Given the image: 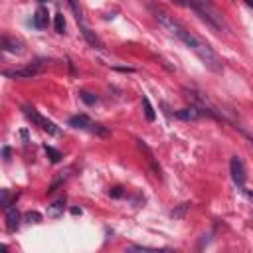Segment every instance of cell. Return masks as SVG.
Instances as JSON below:
<instances>
[{
	"instance_id": "cell-5",
	"label": "cell",
	"mask_w": 253,
	"mask_h": 253,
	"mask_svg": "<svg viewBox=\"0 0 253 253\" xmlns=\"http://www.w3.org/2000/svg\"><path fill=\"white\" fill-rule=\"evenodd\" d=\"M174 115H176L180 121H198V119L204 117V115H211V111L204 109L202 105H190V107H184V109L176 111Z\"/></svg>"
},
{
	"instance_id": "cell-8",
	"label": "cell",
	"mask_w": 253,
	"mask_h": 253,
	"mask_svg": "<svg viewBox=\"0 0 253 253\" xmlns=\"http://www.w3.org/2000/svg\"><path fill=\"white\" fill-rule=\"evenodd\" d=\"M2 49L8 51V53H16V55H20V53L26 51V49H24V43H22L20 40H16V38H8V36L2 40Z\"/></svg>"
},
{
	"instance_id": "cell-17",
	"label": "cell",
	"mask_w": 253,
	"mask_h": 253,
	"mask_svg": "<svg viewBox=\"0 0 253 253\" xmlns=\"http://www.w3.org/2000/svg\"><path fill=\"white\" fill-rule=\"evenodd\" d=\"M79 97H81V101H85L87 105H95L99 99H97V95H93V93H89V91H79Z\"/></svg>"
},
{
	"instance_id": "cell-25",
	"label": "cell",
	"mask_w": 253,
	"mask_h": 253,
	"mask_svg": "<svg viewBox=\"0 0 253 253\" xmlns=\"http://www.w3.org/2000/svg\"><path fill=\"white\" fill-rule=\"evenodd\" d=\"M38 2H49V0H38Z\"/></svg>"
},
{
	"instance_id": "cell-26",
	"label": "cell",
	"mask_w": 253,
	"mask_h": 253,
	"mask_svg": "<svg viewBox=\"0 0 253 253\" xmlns=\"http://www.w3.org/2000/svg\"><path fill=\"white\" fill-rule=\"evenodd\" d=\"M206 2H211V0H206Z\"/></svg>"
},
{
	"instance_id": "cell-11",
	"label": "cell",
	"mask_w": 253,
	"mask_h": 253,
	"mask_svg": "<svg viewBox=\"0 0 253 253\" xmlns=\"http://www.w3.org/2000/svg\"><path fill=\"white\" fill-rule=\"evenodd\" d=\"M32 24L36 26V28H45L47 26V10L45 8H38L36 10V14H34V18H32Z\"/></svg>"
},
{
	"instance_id": "cell-12",
	"label": "cell",
	"mask_w": 253,
	"mask_h": 253,
	"mask_svg": "<svg viewBox=\"0 0 253 253\" xmlns=\"http://www.w3.org/2000/svg\"><path fill=\"white\" fill-rule=\"evenodd\" d=\"M63 210H65V200L59 198V200H55L51 206H47V215H49V217H59V215L63 213Z\"/></svg>"
},
{
	"instance_id": "cell-14",
	"label": "cell",
	"mask_w": 253,
	"mask_h": 253,
	"mask_svg": "<svg viewBox=\"0 0 253 253\" xmlns=\"http://www.w3.org/2000/svg\"><path fill=\"white\" fill-rule=\"evenodd\" d=\"M142 109H144V117H146V121H154V119H156L154 107L150 105V99H148V97H142Z\"/></svg>"
},
{
	"instance_id": "cell-6",
	"label": "cell",
	"mask_w": 253,
	"mask_h": 253,
	"mask_svg": "<svg viewBox=\"0 0 253 253\" xmlns=\"http://www.w3.org/2000/svg\"><path fill=\"white\" fill-rule=\"evenodd\" d=\"M18 227H20V211L14 204H10L6 208V231L14 233V231H18Z\"/></svg>"
},
{
	"instance_id": "cell-16",
	"label": "cell",
	"mask_w": 253,
	"mask_h": 253,
	"mask_svg": "<svg viewBox=\"0 0 253 253\" xmlns=\"http://www.w3.org/2000/svg\"><path fill=\"white\" fill-rule=\"evenodd\" d=\"M53 26H55V32H57V34H63V32H65V18H63V14H61V12H57V14H55Z\"/></svg>"
},
{
	"instance_id": "cell-10",
	"label": "cell",
	"mask_w": 253,
	"mask_h": 253,
	"mask_svg": "<svg viewBox=\"0 0 253 253\" xmlns=\"http://www.w3.org/2000/svg\"><path fill=\"white\" fill-rule=\"evenodd\" d=\"M79 28H81V34L85 36V40H87L95 49H103V42H101V40H99V38H97V36H95V34H93L85 24H81Z\"/></svg>"
},
{
	"instance_id": "cell-9",
	"label": "cell",
	"mask_w": 253,
	"mask_h": 253,
	"mask_svg": "<svg viewBox=\"0 0 253 253\" xmlns=\"http://www.w3.org/2000/svg\"><path fill=\"white\" fill-rule=\"evenodd\" d=\"M69 126H73V128H91L93 121L87 115H75V117L69 119Z\"/></svg>"
},
{
	"instance_id": "cell-23",
	"label": "cell",
	"mask_w": 253,
	"mask_h": 253,
	"mask_svg": "<svg viewBox=\"0 0 253 253\" xmlns=\"http://www.w3.org/2000/svg\"><path fill=\"white\" fill-rule=\"evenodd\" d=\"M71 213H73V215H81V208H73Z\"/></svg>"
},
{
	"instance_id": "cell-20",
	"label": "cell",
	"mask_w": 253,
	"mask_h": 253,
	"mask_svg": "<svg viewBox=\"0 0 253 253\" xmlns=\"http://www.w3.org/2000/svg\"><path fill=\"white\" fill-rule=\"evenodd\" d=\"M8 198H10V196H8V190H2V208H4V210H6L8 206H10Z\"/></svg>"
},
{
	"instance_id": "cell-1",
	"label": "cell",
	"mask_w": 253,
	"mask_h": 253,
	"mask_svg": "<svg viewBox=\"0 0 253 253\" xmlns=\"http://www.w3.org/2000/svg\"><path fill=\"white\" fill-rule=\"evenodd\" d=\"M152 12H154V16H156V20L174 36V38H178L188 49H192L196 55H198V59L210 69V71H213V73H221L223 71V63H221V59L217 57V53L210 47V43H206L202 38H198L196 34H192L190 30H186L174 16H170V14H166L164 10H158V8H152Z\"/></svg>"
},
{
	"instance_id": "cell-3",
	"label": "cell",
	"mask_w": 253,
	"mask_h": 253,
	"mask_svg": "<svg viewBox=\"0 0 253 253\" xmlns=\"http://www.w3.org/2000/svg\"><path fill=\"white\" fill-rule=\"evenodd\" d=\"M42 69V63L36 61V63H30L26 67H16V69H6L4 71V77H10V79H30L34 75H38Z\"/></svg>"
},
{
	"instance_id": "cell-22",
	"label": "cell",
	"mask_w": 253,
	"mask_h": 253,
	"mask_svg": "<svg viewBox=\"0 0 253 253\" xmlns=\"http://www.w3.org/2000/svg\"><path fill=\"white\" fill-rule=\"evenodd\" d=\"M243 192H245V196H247V198L253 202V190H245V188H243Z\"/></svg>"
},
{
	"instance_id": "cell-18",
	"label": "cell",
	"mask_w": 253,
	"mask_h": 253,
	"mask_svg": "<svg viewBox=\"0 0 253 253\" xmlns=\"http://www.w3.org/2000/svg\"><path fill=\"white\" fill-rule=\"evenodd\" d=\"M24 221L26 223H40L42 221V215L38 211H28V213H24Z\"/></svg>"
},
{
	"instance_id": "cell-13",
	"label": "cell",
	"mask_w": 253,
	"mask_h": 253,
	"mask_svg": "<svg viewBox=\"0 0 253 253\" xmlns=\"http://www.w3.org/2000/svg\"><path fill=\"white\" fill-rule=\"evenodd\" d=\"M190 208H192V204H188V202L178 204V206H174V210L170 211V217H174V219H184L186 213L190 211Z\"/></svg>"
},
{
	"instance_id": "cell-24",
	"label": "cell",
	"mask_w": 253,
	"mask_h": 253,
	"mask_svg": "<svg viewBox=\"0 0 253 253\" xmlns=\"http://www.w3.org/2000/svg\"><path fill=\"white\" fill-rule=\"evenodd\" d=\"M245 2H247V6H251V8H253V0H245Z\"/></svg>"
},
{
	"instance_id": "cell-21",
	"label": "cell",
	"mask_w": 253,
	"mask_h": 253,
	"mask_svg": "<svg viewBox=\"0 0 253 253\" xmlns=\"http://www.w3.org/2000/svg\"><path fill=\"white\" fill-rule=\"evenodd\" d=\"M172 2L178 6H184V8H188V4H190V0H172Z\"/></svg>"
},
{
	"instance_id": "cell-19",
	"label": "cell",
	"mask_w": 253,
	"mask_h": 253,
	"mask_svg": "<svg viewBox=\"0 0 253 253\" xmlns=\"http://www.w3.org/2000/svg\"><path fill=\"white\" fill-rule=\"evenodd\" d=\"M109 194H111L113 198H121V196H123L125 192H123V188H121V186H117V188H113V190H111Z\"/></svg>"
},
{
	"instance_id": "cell-2",
	"label": "cell",
	"mask_w": 253,
	"mask_h": 253,
	"mask_svg": "<svg viewBox=\"0 0 253 253\" xmlns=\"http://www.w3.org/2000/svg\"><path fill=\"white\" fill-rule=\"evenodd\" d=\"M22 109H24V115H26V117H28V119H30V121L36 125V126H40L42 130H45L47 134H57V132H59V130H57V126H55L51 121H47L45 117H42V115H40V113H38L34 107L24 105Z\"/></svg>"
},
{
	"instance_id": "cell-4",
	"label": "cell",
	"mask_w": 253,
	"mask_h": 253,
	"mask_svg": "<svg viewBox=\"0 0 253 253\" xmlns=\"http://www.w3.org/2000/svg\"><path fill=\"white\" fill-rule=\"evenodd\" d=\"M229 172H231V178H233L235 186L243 190L247 176H245V164H243V160L239 156H231V160H229Z\"/></svg>"
},
{
	"instance_id": "cell-7",
	"label": "cell",
	"mask_w": 253,
	"mask_h": 253,
	"mask_svg": "<svg viewBox=\"0 0 253 253\" xmlns=\"http://www.w3.org/2000/svg\"><path fill=\"white\" fill-rule=\"evenodd\" d=\"M136 146H138V148H140V150L146 154V162L150 164V168H152L154 176H156V178H160V166H158V162H156V156H154V152L150 150V146H148L144 140H140V138L136 140Z\"/></svg>"
},
{
	"instance_id": "cell-15",
	"label": "cell",
	"mask_w": 253,
	"mask_h": 253,
	"mask_svg": "<svg viewBox=\"0 0 253 253\" xmlns=\"http://www.w3.org/2000/svg\"><path fill=\"white\" fill-rule=\"evenodd\" d=\"M43 150H45V154H47V158H49L51 162H59V160L63 158V154H61L57 148H53V146H47V144H45Z\"/></svg>"
}]
</instances>
